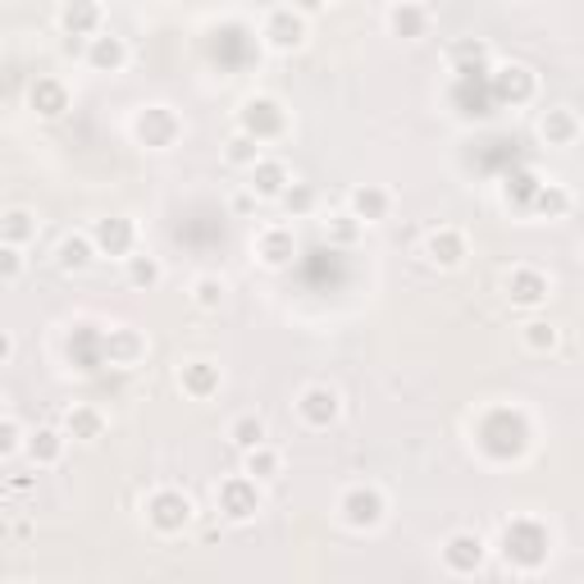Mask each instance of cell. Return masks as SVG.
<instances>
[{"instance_id": "obj_1", "label": "cell", "mask_w": 584, "mask_h": 584, "mask_svg": "<svg viewBox=\"0 0 584 584\" xmlns=\"http://www.w3.org/2000/svg\"><path fill=\"white\" fill-rule=\"evenodd\" d=\"M549 543L553 539L539 521L516 516L508 530H502V557H508V566H516V571H539L543 557H549Z\"/></svg>"}, {"instance_id": "obj_2", "label": "cell", "mask_w": 584, "mask_h": 584, "mask_svg": "<svg viewBox=\"0 0 584 584\" xmlns=\"http://www.w3.org/2000/svg\"><path fill=\"white\" fill-rule=\"evenodd\" d=\"M142 512H146V525L155 530V534H165V539H174V534H183L187 525H192V516H197V502H192L183 489H151L146 493V502H142Z\"/></svg>"}, {"instance_id": "obj_3", "label": "cell", "mask_w": 584, "mask_h": 584, "mask_svg": "<svg viewBox=\"0 0 584 584\" xmlns=\"http://www.w3.org/2000/svg\"><path fill=\"white\" fill-rule=\"evenodd\" d=\"M238 133L256 137L260 146L269 142H279L288 133V110L279 96H247L243 110H238Z\"/></svg>"}, {"instance_id": "obj_4", "label": "cell", "mask_w": 584, "mask_h": 584, "mask_svg": "<svg viewBox=\"0 0 584 584\" xmlns=\"http://www.w3.org/2000/svg\"><path fill=\"white\" fill-rule=\"evenodd\" d=\"M383 516H388V498H383L379 484H352V489H342V498H338V521L347 530H361V534L366 530H379Z\"/></svg>"}, {"instance_id": "obj_5", "label": "cell", "mask_w": 584, "mask_h": 584, "mask_svg": "<svg viewBox=\"0 0 584 584\" xmlns=\"http://www.w3.org/2000/svg\"><path fill=\"white\" fill-rule=\"evenodd\" d=\"M306 37H310V19L297 14L293 6H275V10L265 14V23H260V42H265L269 51H279V55L301 51Z\"/></svg>"}, {"instance_id": "obj_6", "label": "cell", "mask_w": 584, "mask_h": 584, "mask_svg": "<svg viewBox=\"0 0 584 584\" xmlns=\"http://www.w3.org/2000/svg\"><path fill=\"white\" fill-rule=\"evenodd\" d=\"M133 137L151 151H170L178 137H183V120L170 110V105H142L133 114Z\"/></svg>"}, {"instance_id": "obj_7", "label": "cell", "mask_w": 584, "mask_h": 584, "mask_svg": "<svg viewBox=\"0 0 584 584\" xmlns=\"http://www.w3.org/2000/svg\"><path fill=\"white\" fill-rule=\"evenodd\" d=\"M215 502H219V516L233 521V525H247L256 521L260 512V484L243 471V475H228L219 489H215Z\"/></svg>"}, {"instance_id": "obj_8", "label": "cell", "mask_w": 584, "mask_h": 584, "mask_svg": "<svg viewBox=\"0 0 584 584\" xmlns=\"http://www.w3.org/2000/svg\"><path fill=\"white\" fill-rule=\"evenodd\" d=\"M448 575H480L484 562H489V543L475 534V530H457L443 539V549H439Z\"/></svg>"}, {"instance_id": "obj_9", "label": "cell", "mask_w": 584, "mask_h": 584, "mask_svg": "<svg viewBox=\"0 0 584 584\" xmlns=\"http://www.w3.org/2000/svg\"><path fill=\"white\" fill-rule=\"evenodd\" d=\"M297 416L306 430H329V424H338L342 416V393L334 383H306L297 393Z\"/></svg>"}, {"instance_id": "obj_10", "label": "cell", "mask_w": 584, "mask_h": 584, "mask_svg": "<svg viewBox=\"0 0 584 584\" xmlns=\"http://www.w3.org/2000/svg\"><path fill=\"white\" fill-rule=\"evenodd\" d=\"M101 357L114 370H137L146 361V334L133 329V325H110L101 334Z\"/></svg>"}, {"instance_id": "obj_11", "label": "cell", "mask_w": 584, "mask_h": 584, "mask_svg": "<svg viewBox=\"0 0 584 584\" xmlns=\"http://www.w3.org/2000/svg\"><path fill=\"white\" fill-rule=\"evenodd\" d=\"M489 88L498 105H530L539 96V78L530 64H498L489 73Z\"/></svg>"}, {"instance_id": "obj_12", "label": "cell", "mask_w": 584, "mask_h": 584, "mask_svg": "<svg viewBox=\"0 0 584 584\" xmlns=\"http://www.w3.org/2000/svg\"><path fill=\"white\" fill-rule=\"evenodd\" d=\"M252 252H256V260L265 269H288L297 260V233H293V224H279V219L275 224H260Z\"/></svg>"}, {"instance_id": "obj_13", "label": "cell", "mask_w": 584, "mask_h": 584, "mask_svg": "<svg viewBox=\"0 0 584 584\" xmlns=\"http://www.w3.org/2000/svg\"><path fill=\"white\" fill-rule=\"evenodd\" d=\"M88 233H92V243H96V256L124 260L129 252H137V224H133L129 215H105V219H96Z\"/></svg>"}, {"instance_id": "obj_14", "label": "cell", "mask_w": 584, "mask_h": 584, "mask_svg": "<svg viewBox=\"0 0 584 584\" xmlns=\"http://www.w3.org/2000/svg\"><path fill=\"white\" fill-rule=\"evenodd\" d=\"M502 288H508V301H512V306H525V310H534V306H543V301L553 297V279L543 275V269H534V265L508 269Z\"/></svg>"}, {"instance_id": "obj_15", "label": "cell", "mask_w": 584, "mask_h": 584, "mask_svg": "<svg viewBox=\"0 0 584 584\" xmlns=\"http://www.w3.org/2000/svg\"><path fill=\"white\" fill-rule=\"evenodd\" d=\"M288 183H293V170H288V161H279V155H260V161L247 170V192L256 202H279Z\"/></svg>"}, {"instance_id": "obj_16", "label": "cell", "mask_w": 584, "mask_h": 584, "mask_svg": "<svg viewBox=\"0 0 584 584\" xmlns=\"http://www.w3.org/2000/svg\"><path fill=\"white\" fill-rule=\"evenodd\" d=\"M83 60H88V69H96V73H124L129 69V60H133V51H129V42L120 32H96V37H88V51H83Z\"/></svg>"}, {"instance_id": "obj_17", "label": "cell", "mask_w": 584, "mask_h": 584, "mask_svg": "<svg viewBox=\"0 0 584 584\" xmlns=\"http://www.w3.org/2000/svg\"><path fill=\"white\" fill-rule=\"evenodd\" d=\"M64 452H69V434L55 430V424H42L37 434L23 439V457L37 465V471H51V465H60Z\"/></svg>"}, {"instance_id": "obj_18", "label": "cell", "mask_w": 584, "mask_h": 584, "mask_svg": "<svg viewBox=\"0 0 584 584\" xmlns=\"http://www.w3.org/2000/svg\"><path fill=\"white\" fill-rule=\"evenodd\" d=\"M178 388L192 398V402H211L219 393V366L206 361V357H192L178 366Z\"/></svg>"}, {"instance_id": "obj_19", "label": "cell", "mask_w": 584, "mask_h": 584, "mask_svg": "<svg viewBox=\"0 0 584 584\" xmlns=\"http://www.w3.org/2000/svg\"><path fill=\"white\" fill-rule=\"evenodd\" d=\"M347 211H352L361 224H383L388 211H393V192L379 187V183H361L347 192Z\"/></svg>"}, {"instance_id": "obj_20", "label": "cell", "mask_w": 584, "mask_h": 584, "mask_svg": "<svg viewBox=\"0 0 584 584\" xmlns=\"http://www.w3.org/2000/svg\"><path fill=\"white\" fill-rule=\"evenodd\" d=\"M60 28L69 37H96L105 28L101 0H64V6H60Z\"/></svg>"}, {"instance_id": "obj_21", "label": "cell", "mask_w": 584, "mask_h": 584, "mask_svg": "<svg viewBox=\"0 0 584 584\" xmlns=\"http://www.w3.org/2000/svg\"><path fill=\"white\" fill-rule=\"evenodd\" d=\"M424 256H430V265H439V269H457L465 260V233L452 224H439L430 238H424Z\"/></svg>"}, {"instance_id": "obj_22", "label": "cell", "mask_w": 584, "mask_h": 584, "mask_svg": "<svg viewBox=\"0 0 584 584\" xmlns=\"http://www.w3.org/2000/svg\"><path fill=\"white\" fill-rule=\"evenodd\" d=\"M55 265L64 269V275H83V269L96 265V243H92V233H64L60 247H55Z\"/></svg>"}, {"instance_id": "obj_23", "label": "cell", "mask_w": 584, "mask_h": 584, "mask_svg": "<svg viewBox=\"0 0 584 584\" xmlns=\"http://www.w3.org/2000/svg\"><path fill=\"white\" fill-rule=\"evenodd\" d=\"M105 430H110V420L92 402H73L69 416H64V434L78 439V443H96V439H105Z\"/></svg>"}, {"instance_id": "obj_24", "label": "cell", "mask_w": 584, "mask_h": 584, "mask_svg": "<svg viewBox=\"0 0 584 584\" xmlns=\"http://www.w3.org/2000/svg\"><path fill=\"white\" fill-rule=\"evenodd\" d=\"M28 105H32V114H42V120H60V114L69 110L64 78H37L32 92H28Z\"/></svg>"}, {"instance_id": "obj_25", "label": "cell", "mask_w": 584, "mask_h": 584, "mask_svg": "<svg viewBox=\"0 0 584 584\" xmlns=\"http://www.w3.org/2000/svg\"><path fill=\"white\" fill-rule=\"evenodd\" d=\"M388 32L402 37V42H420L430 32V10L416 6V0H402V6L388 10Z\"/></svg>"}, {"instance_id": "obj_26", "label": "cell", "mask_w": 584, "mask_h": 584, "mask_svg": "<svg viewBox=\"0 0 584 584\" xmlns=\"http://www.w3.org/2000/svg\"><path fill=\"white\" fill-rule=\"evenodd\" d=\"M243 471H247L256 484L279 480V475H284V452L265 439V443H256V448H247V452H243Z\"/></svg>"}, {"instance_id": "obj_27", "label": "cell", "mask_w": 584, "mask_h": 584, "mask_svg": "<svg viewBox=\"0 0 584 584\" xmlns=\"http://www.w3.org/2000/svg\"><path fill=\"white\" fill-rule=\"evenodd\" d=\"M539 137L549 142V146H575V137H580L575 110H571V105H553V110L539 120Z\"/></svg>"}, {"instance_id": "obj_28", "label": "cell", "mask_w": 584, "mask_h": 584, "mask_svg": "<svg viewBox=\"0 0 584 584\" xmlns=\"http://www.w3.org/2000/svg\"><path fill=\"white\" fill-rule=\"evenodd\" d=\"M37 233H42V219H37L28 206H10L6 215H0V243L28 247V243H37Z\"/></svg>"}, {"instance_id": "obj_29", "label": "cell", "mask_w": 584, "mask_h": 584, "mask_svg": "<svg viewBox=\"0 0 584 584\" xmlns=\"http://www.w3.org/2000/svg\"><path fill=\"white\" fill-rule=\"evenodd\" d=\"M124 279L133 284V288H161L165 284V265H161V256H151V252H129L124 256Z\"/></svg>"}, {"instance_id": "obj_30", "label": "cell", "mask_w": 584, "mask_h": 584, "mask_svg": "<svg viewBox=\"0 0 584 584\" xmlns=\"http://www.w3.org/2000/svg\"><path fill=\"white\" fill-rule=\"evenodd\" d=\"M265 439H269L265 416L243 411V416H233V420H228V443L238 448V452H247V448H256V443H265Z\"/></svg>"}, {"instance_id": "obj_31", "label": "cell", "mask_w": 584, "mask_h": 584, "mask_svg": "<svg viewBox=\"0 0 584 584\" xmlns=\"http://www.w3.org/2000/svg\"><path fill=\"white\" fill-rule=\"evenodd\" d=\"M320 228H325V238H329L334 247H352V243L361 238V233H366V224H361L352 211H347V206H342V211H334V215H325V219H320Z\"/></svg>"}, {"instance_id": "obj_32", "label": "cell", "mask_w": 584, "mask_h": 584, "mask_svg": "<svg viewBox=\"0 0 584 584\" xmlns=\"http://www.w3.org/2000/svg\"><path fill=\"white\" fill-rule=\"evenodd\" d=\"M187 297H192V306H197V310H219L228 301V284L219 275H197V279H192V288H187Z\"/></svg>"}, {"instance_id": "obj_33", "label": "cell", "mask_w": 584, "mask_h": 584, "mask_svg": "<svg viewBox=\"0 0 584 584\" xmlns=\"http://www.w3.org/2000/svg\"><path fill=\"white\" fill-rule=\"evenodd\" d=\"M566 211H571V192H566L562 183H539L530 215H549V219H557V215H566Z\"/></svg>"}, {"instance_id": "obj_34", "label": "cell", "mask_w": 584, "mask_h": 584, "mask_svg": "<svg viewBox=\"0 0 584 584\" xmlns=\"http://www.w3.org/2000/svg\"><path fill=\"white\" fill-rule=\"evenodd\" d=\"M265 155V146L256 142V137H247V133H233L228 137V146H224V165H233V170H252L256 161Z\"/></svg>"}, {"instance_id": "obj_35", "label": "cell", "mask_w": 584, "mask_h": 584, "mask_svg": "<svg viewBox=\"0 0 584 584\" xmlns=\"http://www.w3.org/2000/svg\"><path fill=\"white\" fill-rule=\"evenodd\" d=\"M279 202H284L288 219H301V215H310V211L320 206V192L310 187V183H297V178H293V183L284 187V197H279Z\"/></svg>"}, {"instance_id": "obj_36", "label": "cell", "mask_w": 584, "mask_h": 584, "mask_svg": "<svg viewBox=\"0 0 584 584\" xmlns=\"http://www.w3.org/2000/svg\"><path fill=\"white\" fill-rule=\"evenodd\" d=\"M452 64H457L461 78H475V73L489 69V47L484 42H457L452 47Z\"/></svg>"}, {"instance_id": "obj_37", "label": "cell", "mask_w": 584, "mask_h": 584, "mask_svg": "<svg viewBox=\"0 0 584 584\" xmlns=\"http://www.w3.org/2000/svg\"><path fill=\"white\" fill-rule=\"evenodd\" d=\"M521 342L530 347L534 357H543V352H553V347L562 342V329H557V325H549V320H530V325L521 329Z\"/></svg>"}, {"instance_id": "obj_38", "label": "cell", "mask_w": 584, "mask_h": 584, "mask_svg": "<svg viewBox=\"0 0 584 584\" xmlns=\"http://www.w3.org/2000/svg\"><path fill=\"white\" fill-rule=\"evenodd\" d=\"M28 247H14V243H0V284H19L28 275Z\"/></svg>"}, {"instance_id": "obj_39", "label": "cell", "mask_w": 584, "mask_h": 584, "mask_svg": "<svg viewBox=\"0 0 584 584\" xmlns=\"http://www.w3.org/2000/svg\"><path fill=\"white\" fill-rule=\"evenodd\" d=\"M23 424L6 411V416H0V461H6V457H14V452H23Z\"/></svg>"}, {"instance_id": "obj_40", "label": "cell", "mask_w": 584, "mask_h": 584, "mask_svg": "<svg viewBox=\"0 0 584 584\" xmlns=\"http://www.w3.org/2000/svg\"><path fill=\"white\" fill-rule=\"evenodd\" d=\"M534 192H539V178H534V174H516V178H508V202H516L521 211L534 206Z\"/></svg>"}, {"instance_id": "obj_41", "label": "cell", "mask_w": 584, "mask_h": 584, "mask_svg": "<svg viewBox=\"0 0 584 584\" xmlns=\"http://www.w3.org/2000/svg\"><path fill=\"white\" fill-rule=\"evenodd\" d=\"M288 6L297 10V14H306V19H316V14H325L334 0H288Z\"/></svg>"}, {"instance_id": "obj_42", "label": "cell", "mask_w": 584, "mask_h": 584, "mask_svg": "<svg viewBox=\"0 0 584 584\" xmlns=\"http://www.w3.org/2000/svg\"><path fill=\"white\" fill-rule=\"evenodd\" d=\"M256 206H260V202L252 197V192H247V187H243V192H233V211H238V215H252Z\"/></svg>"}, {"instance_id": "obj_43", "label": "cell", "mask_w": 584, "mask_h": 584, "mask_svg": "<svg viewBox=\"0 0 584 584\" xmlns=\"http://www.w3.org/2000/svg\"><path fill=\"white\" fill-rule=\"evenodd\" d=\"M10 357H14V338H10L6 329H0V366H6Z\"/></svg>"}, {"instance_id": "obj_44", "label": "cell", "mask_w": 584, "mask_h": 584, "mask_svg": "<svg viewBox=\"0 0 584 584\" xmlns=\"http://www.w3.org/2000/svg\"><path fill=\"white\" fill-rule=\"evenodd\" d=\"M0 416H6V393H0Z\"/></svg>"}]
</instances>
